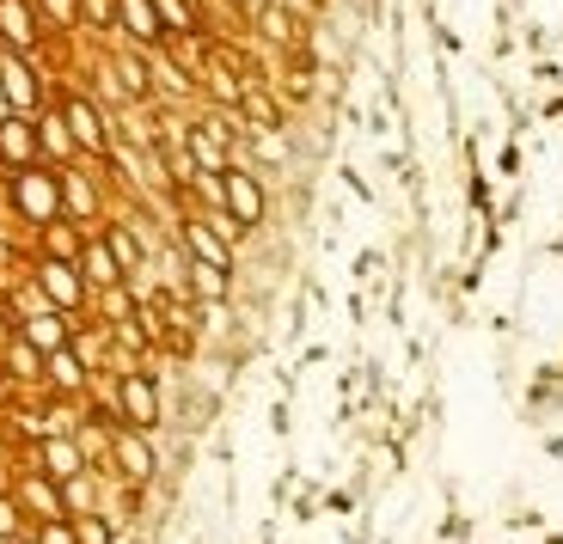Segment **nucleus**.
Wrapping results in <instances>:
<instances>
[{
	"label": "nucleus",
	"mask_w": 563,
	"mask_h": 544,
	"mask_svg": "<svg viewBox=\"0 0 563 544\" xmlns=\"http://www.w3.org/2000/svg\"><path fill=\"white\" fill-rule=\"evenodd\" d=\"M257 25H264L269 43H295L300 37V19L282 7V0H269V7H257Z\"/></svg>",
	"instance_id": "obj_21"
},
{
	"label": "nucleus",
	"mask_w": 563,
	"mask_h": 544,
	"mask_svg": "<svg viewBox=\"0 0 563 544\" xmlns=\"http://www.w3.org/2000/svg\"><path fill=\"white\" fill-rule=\"evenodd\" d=\"M37 544H80V539H74V520H43Z\"/></svg>",
	"instance_id": "obj_26"
},
{
	"label": "nucleus",
	"mask_w": 563,
	"mask_h": 544,
	"mask_svg": "<svg viewBox=\"0 0 563 544\" xmlns=\"http://www.w3.org/2000/svg\"><path fill=\"white\" fill-rule=\"evenodd\" d=\"M0 159H13V171L37 159V123L31 116H0Z\"/></svg>",
	"instance_id": "obj_11"
},
{
	"label": "nucleus",
	"mask_w": 563,
	"mask_h": 544,
	"mask_svg": "<svg viewBox=\"0 0 563 544\" xmlns=\"http://www.w3.org/2000/svg\"><path fill=\"white\" fill-rule=\"evenodd\" d=\"M221 214L240 226V233H252V226L264 221V178L245 171V166H227L221 171Z\"/></svg>",
	"instance_id": "obj_2"
},
{
	"label": "nucleus",
	"mask_w": 563,
	"mask_h": 544,
	"mask_svg": "<svg viewBox=\"0 0 563 544\" xmlns=\"http://www.w3.org/2000/svg\"><path fill=\"white\" fill-rule=\"evenodd\" d=\"M43 367H49V386H62V391H80V386H86L80 349H56V355H43Z\"/></svg>",
	"instance_id": "obj_20"
},
{
	"label": "nucleus",
	"mask_w": 563,
	"mask_h": 544,
	"mask_svg": "<svg viewBox=\"0 0 563 544\" xmlns=\"http://www.w3.org/2000/svg\"><path fill=\"white\" fill-rule=\"evenodd\" d=\"M7 196H13V209L25 214L31 226L62 221V178H49L43 166H19L13 178H7Z\"/></svg>",
	"instance_id": "obj_1"
},
{
	"label": "nucleus",
	"mask_w": 563,
	"mask_h": 544,
	"mask_svg": "<svg viewBox=\"0 0 563 544\" xmlns=\"http://www.w3.org/2000/svg\"><path fill=\"white\" fill-rule=\"evenodd\" d=\"M154 13H159V25H166V37H202L190 0H154Z\"/></svg>",
	"instance_id": "obj_18"
},
{
	"label": "nucleus",
	"mask_w": 563,
	"mask_h": 544,
	"mask_svg": "<svg viewBox=\"0 0 563 544\" xmlns=\"http://www.w3.org/2000/svg\"><path fill=\"white\" fill-rule=\"evenodd\" d=\"M92 209H99V202H92V184H86L80 171H62V214H74V221H86Z\"/></svg>",
	"instance_id": "obj_22"
},
{
	"label": "nucleus",
	"mask_w": 563,
	"mask_h": 544,
	"mask_svg": "<svg viewBox=\"0 0 563 544\" xmlns=\"http://www.w3.org/2000/svg\"><path fill=\"white\" fill-rule=\"evenodd\" d=\"M37 288L56 300V307H80L86 300V276H80V264H68V257H43L37 264Z\"/></svg>",
	"instance_id": "obj_8"
},
{
	"label": "nucleus",
	"mask_w": 563,
	"mask_h": 544,
	"mask_svg": "<svg viewBox=\"0 0 563 544\" xmlns=\"http://www.w3.org/2000/svg\"><path fill=\"white\" fill-rule=\"evenodd\" d=\"M190 293H202V300H221V293H227V269L190 264Z\"/></svg>",
	"instance_id": "obj_24"
},
{
	"label": "nucleus",
	"mask_w": 563,
	"mask_h": 544,
	"mask_svg": "<svg viewBox=\"0 0 563 544\" xmlns=\"http://www.w3.org/2000/svg\"><path fill=\"white\" fill-rule=\"evenodd\" d=\"M62 123H68L74 147H86V154H111V147H117L104 111L92 104V98H80V92H62Z\"/></svg>",
	"instance_id": "obj_3"
},
{
	"label": "nucleus",
	"mask_w": 563,
	"mask_h": 544,
	"mask_svg": "<svg viewBox=\"0 0 563 544\" xmlns=\"http://www.w3.org/2000/svg\"><path fill=\"white\" fill-rule=\"evenodd\" d=\"M117 31H129V43H141V49H159L166 43V25H159L154 0H117Z\"/></svg>",
	"instance_id": "obj_9"
},
{
	"label": "nucleus",
	"mask_w": 563,
	"mask_h": 544,
	"mask_svg": "<svg viewBox=\"0 0 563 544\" xmlns=\"http://www.w3.org/2000/svg\"><path fill=\"white\" fill-rule=\"evenodd\" d=\"M227 141H233V129H221L214 116H202V123L184 129V147H190V159H197L202 171H214V178L227 171Z\"/></svg>",
	"instance_id": "obj_7"
},
{
	"label": "nucleus",
	"mask_w": 563,
	"mask_h": 544,
	"mask_svg": "<svg viewBox=\"0 0 563 544\" xmlns=\"http://www.w3.org/2000/svg\"><path fill=\"white\" fill-rule=\"evenodd\" d=\"M43 7H49L56 25H74V19H80V0H43Z\"/></svg>",
	"instance_id": "obj_29"
},
{
	"label": "nucleus",
	"mask_w": 563,
	"mask_h": 544,
	"mask_svg": "<svg viewBox=\"0 0 563 544\" xmlns=\"http://www.w3.org/2000/svg\"><path fill=\"white\" fill-rule=\"evenodd\" d=\"M0 43L31 56L37 49V13H31V0H0Z\"/></svg>",
	"instance_id": "obj_10"
},
{
	"label": "nucleus",
	"mask_w": 563,
	"mask_h": 544,
	"mask_svg": "<svg viewBox=\"0 0 563 544\" xmlns=\"http://www.w3.org/2000/svg\"><path fill=\"white\" fill-rule=\"evenodd\" d=\"M37 147L49 159H74V135H68V123H62V111L37 116Z\"/></svg>",
	"instance_id": "obj_19"
},
{
	"label": "nucleus",
	"mask_w": 563,
	"mask_h": 544,
	"mask_svg": "<svg viewBox=\"0 0 563 544\" xmlns=\"http://www.w3.org/2000/svg\"><path fill=\"white\" fill-rule=\"evenodd\" d=\"M43 477H49V484H74V477H80V447L62 441V434H49V441H43Z\"/></svg>",
	"instance_id": "obj_15"
},
{
	"label": "nucleus",
	"mask_w": 563,
	"mask_h": 544,
	"mask_svg": "<svg viewBox=\"0 0 563 544\" xmlns=\"http://www.w3.org/2000/svg\"><path fill=\"white\" fill-rule=\"evenodd\" d=\"M117 410H123V429H154L159 422V391H154V379L147 374H123L117 379Z\"/></svg>",
	"instance_id": "obj_5"
},
{
	"label": "nucleus",
	"mask_w": 563,
	"mask_h": 544,
	"mask_svg": "<svg viewBox=\"0 0 563 544\" xmlns=\"http://www.w3.org/2000/svg\"><path fill=\"white\" fill-rule=\"evenodd\" d=\"M184 252H190V264H209V269H227V276H233V238L214 221H202V214L184 221Z\"/></svg>",
	"instance_id": "obj_4"
},
{
	"label": "nucleus",
	"mask_w": 563,
	"mask_h": 544,
	"mask_svg": "<svg viewBox=\"0 0 563 544\" xmlns=\"http://www.w3.org/2000/svg\"><path fill=\"white\" fill-rule=\"evenodd\" d=\"M74 539H80V544H111V520H104V514H80V520H74Z\"/></svg>",
	"instance_id": "obj_25"
},
{
	"label": "nucleus",
	"mask_w": 563,
	"mask_h": 544,
	"mask_svg": "<svg viewBox=\"0 0 563 544\" xmlns=\"http://www.w3.org/2000/svg\"><path fill=\"white\" fill-rule=\"evenodd\" d=\"M25 343H31V349H43V355H56V349H68V324H62L56 312H31V319H25Z\"/></svg>",
	"instance_id": "obj_16"
},
{
	"label": "nucleus",
	"mask_w": 563,
	"mask_h": 544,
	"mask_svg": "<svg viewBox=\"0 0 563 544\" xmlns=\"http://www.w3.org/2000/svg\"><path fill=\"white\" fill-rule=\"evenodd\" d=\"M80 276L92 281V288H117V281H123V264H117V252L104 245V238H86L80 245Z\"/></svg>",
	"instance_id": "obj_13"
},
{
	"label": "nucleus",
	"mask_w": 563,
	"mask_h": 544,
	"mask_svg": "<svg viewBox=\"0 0 563 544\" xmlns=\"http://www.w3.org/2000/svg\"><path fill=\"white\" fill-rule=\"evenodd\" d=\"M245 7H252V13H257V7H269V0H245Z\"/></svg>",
	"instance_id": "obj_30"
},
{
	"label": "nucleus",
	"mask_w": 563,
	"mask_h": 544,
	"mask_svg": "<svg viewBox=\"0 0 563 544\" xmlns=\"http://www.w3.org/2000/svg\"><path fill=\"white\" fill-rule=\"evenodd\" d=\"M0 98H7V111H37V74H31V62L19 56V49H7V43H0Z\"/></svg>",
	"instance_id": "obj_6"
},
{
	"label": "nucleus",
	"mask_w": 563,
	"mask_h": 544,
	"mask_svg": "<svg viewBox=\"0 0 563 544\" xmlns=\"http://www.w3.org/2000/svg\"><path fill=\"white\" fill-rule=\"evenodd\" d=\"M111 453H117V471H123L129 484H147V477H154V447L141 441V429H123L111 441Z\"/></svg>",
	"instance_id": "obj_12"
},
{
	"label": "nucleus",
	"mask_w": 563,
	"mask_h": 544,
	"mask_svg": "<svg viewBox=\"0 0 563 544\" xmlns=\"http://www.w3.org/2000/svg\"><path fill=\"white\" fill-rule=\"evenodd\" d=\"M19 508H37L43 520H62V496H56V484H49V477H25V484H19V496H13Z\"/></svg>",
	"instance_id": "obj_17"
},
{
	"label": "nucleus",
	"mask_w": 563,
	"mask_h": 544,
	"mask_svg": "<svg viewBox=\"0 0 563 544\" xmlns=\"http://www.w3.org/2000/svg\"><path fill=\"white\" fill-rule=\"evenodd\" d=\"M80 13L92 19V25H117V0H80Z\"/></svg>",
	"instance_id": "obj_27"
},
{
	"label": "nucleus",
	"mask_w": 563,
	"mask_h": 544,
	"mask_svg": "<svg viewBox=\"0 0 563 544\" xmlns=\"http://www.w3.org/2000/svg\"><path fill=\"white\" fill-rule=\"evenodd\" d=\"M240 116L252 123V135H276V129H282V104L264 92V86H245V98H240Z\"/></svg>",
	"instance_id": "obj_14"
},
{
	"label": "nucleus",
	"mask_w": 563,
	"mask_h": 544,
	"mask_svg": "<svg viewBox=\"0 0 563 544\" xmlns=\"http://www.w3.org/2000/svg\"><path fill=\"white\" fill-rule=\"evenodd\" d=\"M104 245L117 252V264H123V276H135V269H141V238L129 233V226H104Z\"/></svg>",
	"instance_id": "obj_23"
},
{
	"label": "nucleus",
	"mask_w": 563,
	"mask_h": 544,
	"mask_svg": "<svg viewBox=\"0 0 563 544\" xmlns=\"http://www.w3.org/2000/svg\"><path fill=\"white\" fill-rule=\"evenodd\" d=\"M19 514H25V508H19L13 496H0V539H13L19 532Z\"/></svg>",
	"instance_id": "obj_28"
}]
</instances>
